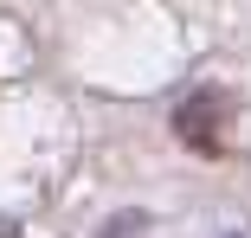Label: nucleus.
Here are the masks:
<instances>
[{
	"instance_id": "obj_2",
	"label": "nucleus",
	"mask_w": 251,
	"mask_h": 238,
	"mask_svg": "<svg viewBox=\"0 0 251 238\" xmlns=\"http://www.w3.org/2000/svg\"><path fill=\"white\" fill-rule=\"evenodd\" d=\"M0 238H20V232H0Z\"/></svg>"
},
{
	"instance_id": "obj_1",
	"label": "nucleus",
	"mask_w": 251,
	"mask_h": 238,
	"mask_svg": "<svg viewBox=\"0 0 251 238\" xmlns=\"http://www.w3.org/2000/svg\"><path fill=\"white\" fill-rule=\"evenodd\" d=\"M219 122H226V97H219V90H200V97H187L180 116H174L180 142H187V148H200V155H219V148H226Z\"/></svg>"
}]
</instances>
